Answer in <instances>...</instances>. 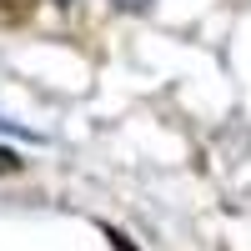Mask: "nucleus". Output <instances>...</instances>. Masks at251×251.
I'll return each instance as SVG.
<instances>
[{
  "mask_svg": "<svg viewBox=\"0 0 251 251\" xmlns=\"http://www.w3.org/2000/svg\"><path fill=\"white\" fill-rule=\"evenodd\" d=\"M106 231V241H111V251H136V241L126 236V231H116V226H100Z\"/></svg>",
  "mask_w": 251,
  "mask_h": 251,
  "instance_id": "2",
  "label": "nucleus"
},
{
  "mask_svg": "<svg viewBox=\"0 0 251 251\" xmlns=\"http://www.w3.org/2000/svg\"><path fill=\"white\" fill-rule=\"evenodd\" d=\"M60 5H71V0H60Z\"/></svg>",
  "mask_w": 251,
  "mask_h": 251,
  "instance_id": "5",
  "label": "nucleus"
},
{
  "mask_svg": "<svg viewBox=\"0 0 251 251\" xmlns=\"http://www.w3.org/2000/svg\"><path fill=\"white\" fill-rule=\"evenodd\" d=\"M15 166H20V161H15L10 151H0V171H15Z\"/></svg>",
  "mask_w": 251,
  "mask_h": 251,
  "instance_id": "4",
  "label": "nucleus"
},
{
  "mask_svg": "<svg viewBox=\"0 0 251 251\" xmlns=\"http://www.w3.org/2000/svg\"><path fill=\"white\" fill-rule=\"evenodd\" d=\"M116 10H131V15H141V10H151V0H111Z\"/></svg>",
  "mask_w": 251,
  "mask_h": 251,
  "instance_id": "3",
  "label": "nucleus"
},
{
  "mask_svg": "<svg viewBox=\"0 0 251 251\" xmlns=\"http://www.w3.org/2000/svg\"><path fill=\"white\" fill-rule=\"evenodd\" d=\"M35 5L40 0H0V20H5V25H20V20L35 15Z\"/></svg>",
  "mask_w": 251,
  "mask_h": 251,
  "instance_id": "1",
  "label": "nucleus"
}]
</instances>
